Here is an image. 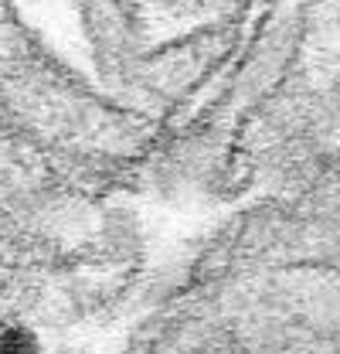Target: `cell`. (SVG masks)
I'll return each mask as SVG.
<instances>
[{
	"mask_svg": "<svg viewBox=\"0 0 340 354\" xmlns=\"http://www.w3.org/2000/svg\"><path fill=\"white\" fill-rule=\"evenodd\" d=\"M0 354H44L41 337L14 320H0Z\"/></svg>",
	"mask_w": 340,
	"mask_h": 354,
	"instance_id": "1",
	"label": "cell"
}]
</instances>
